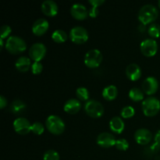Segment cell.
Instances as JSON below:
<instances>
[{
	"instance_id": "6da1fadb",
	"label": "cell",
	"mask_w": 160,
	"mask_h": 160,
	"mask_svg": "<svg viewBox=\"0 0 160 160\" xmlns=\"http://www.w3.org/2000/svg\"><path fill=\"white\" fill-rule=\"evenodd\" d=\"M158 16H159V11L157 8L154 5L146 4L140 9L138 18L142 24L146 25L155 21L157 19Z\"/></svg>"
},
{
	"instance_id": "7a4b0ae2",
	"label": "cell",
	"mask_w": 160,
	"mask_h": 160,
	"mask_svg": "<svg viewBox=\"0 0 160 160\" xmlns=\"http://www.w3.org/2000/svg\"><path fill=\"white\" fill-rule=\"evenodd\" d=\"M6 48L9 52L16 55L24 52L27 48V45L22 38L18 36H10L6 41Z\"/></svg>"
},
{
	"instance_id": "3957f363",
	"label": "cell",
	"mask_w": 160,
	"mask_h": 160,
	"mask_svg": "<svg viewBox=\"0 0 160 160\" xmlns=\"http://www.w3.org/2000/svg\"><path fill=\"white\" fill-rule=\"evenodd\" d=\"M45 125L48 131L56 135H59L65 131V123L60 117L56 115L49 116L46 119Z\"/></svg>"
},
{
	"instance_id": "277c9868",
	"label": "cell",
	"mask_w": 160,
	"mask_h": 160,
	"mask_svg": "<svg viewBox=\"0 0 160 160\" xmlns=\"http://www.w3.org/2000/svg\"><path fill=\"white\" fill-rule=\"evenodd\" d=\"M160 110V101L155 97H148L142 102V111L146 117H154Z\"/></svg>"
},
{
	"instance_id": "5b68a950",
	"label": "cell",
	"mask_w": 160,
	"mask_h": 160,
	"mask_svg": "<svg viewBox=\"0 0 160 160\" xmlns=\"http://www.w3.org/2000/svg\"><path fill=\"white\" fill-rule=\"evenodd\" d=\"M102 61V54L98 49L89 50L84 56V64L89 68H96Z\"/></svg>"
},
{
	"instance_id": "8992f818",
	"label": "cell",
	"mask_w": 160,
	"mask_h": 160,
	"mask_svg": "<svg viewBox=\"0 0 160 160\" xmlns=\"http://www.w3.org/2000/svg\"><path fill=\"white\" fill-rule=\"evenodd\" d=\"M84 110L89 117L92 118H99L104 113V108L99 102L96 100H88L85 103Z\"/></svg>"
},
{
	"instance_id": "52a82bcc",
	"label": "cell",
	"mask_w": 160,
	"mask_h": 160,
	"mask_svg": "<svg viewBox=\"0 0 160 160\" xmlns=\"http://www.w3.org/2000/svg\"><path fill=\"white\" fill-rule=\"evenodd\" d=\"M70 38L75 44L81 45L85 43L88 41V33L87 30L83 27H74L70 31Z\"/></svg>"
},
{
	"instance_id": "ba28073f",
	"label": "cell",
	"mask_w": 160,
	"mask_h": 160,
	"mask_svg": "<svg viewBox=\"0 0 160 160\" xmlns=\"http://www.w3.org/2000/svg\"><path fill=\"white\" fill-rule=\"evenodd\" d=\"M140 48L144 56L147 57H152L158 51V44L154 39L148 38L141 43Z\"/></svg>"
},
{
	"instance_id": "9c48e42d",
	"label": "cell",
	"mask_w": 160,
	"mask_h": 160,
	"mask_svg": "<svg viewBox=\"0 0 160 160\" xmlns=\"http://www.w3.org/2000/svg\"><path fill=\"white\" fill-rule=\"evenodd\" d=\"M46 54V47L43 43L33 44L29 49V56L34 62H40Z\"/></svg>"
},
{
	"instance_id": "30bf717a",
	"label": "cell",
	"mask_w": 160,
	"mask_h": 160,
	"mask_svg": "<svg viewBox=\"0 0 160 160\" xmlns=\"http://www.w3.org/2000/svg\"><path fill=\"white\" fill-rule=\"evenodd\" d=\"M14 128V131L19 134L21 135H24V134H28L31 131V123L29 120H27L26 118L23 117H19V118L16 119L12 124Z\"/></svg>"
},
{
	"instance_id": "8fae6325",
	"label": "cell",
	"mask_w": 160,
	"mask_h": 160,
	"mask_svg": "<svg viewBox=\"0 0 160 160\" xmlns=\"http://www.w3.org/2000/svg\"><path fill=\"white\" fill-rule=\"evenodd\" d=\"M159 88V82L154 77H148L145 78L142 83V89L144 92L148 95H154Z\"/></svg>"
},
{
	"instance_id": "7c38bea8",
	"label": "cell",
	"mask_w": 160,
	"mask_h": 160,
	"mask_svg": "<svg viewBox=\"0 0 160 160\" xmlns=\"http://www.w3.org/2000/svg\"><path fill=\"white\" fill-rule=\"evenodd\" d=\"M152 138L151 131L145 128H141L136 131L134 134V139L136 142L141 145H145L149 143Z\"/></svg>"
},
{
	"instance_id": "4fadbf2b",
	"label": "cell",
	"mask_w": 160,
	"mask_h": 160,
	"mask_svg": "<svg viewBox=\"0 0 160 160\" xmlns=\"http://www.w3.org/2000/svg\"><path fill=\"white\" fill-rule=\"evenodd\" d=\"M97 144L102 148H110L116 145L117 139L114 135L108 132H104L100 134L97 137Z\"/></svg>"
},
{
	"instance_id": "5bb4252c",
	"label": "cell",
	"mask_w": 160,
	"mask_h": 160,
	"mask_svg": "<svg viewBox=\"0 0 160 160\" xmlns=\"http://www.w3.org/2000/svg\"><path fill=\"white\" fill-rule=\"evenodd\" d=\"M70 13L72 17L78 20H84L88 17L87 8L81 3H76L71 6Z\"/></svg>"
},
{
	"instance_id": "9a60e30c",
	"label": "cell",
	"mask_w": 160,
	"mask_h": 160,
	"mask_svg": "<svg viewBox=\"0 0 160 160\" xmlns=\"http://www.w3.org/2000/svg\"><path fill=\"white\" fill-rule=\"evenodd\" d=\"M48 27H49L48 22L45 19H38V20L33 23L32 32L34 33L35 35L42 36L48 31Z\"/></svg>"
},
{
	"instance_id": "2e32d148",
	"label": "cell",
	"mask_w": 160,
	"mask_h": 160,
	"mask_svg": "<svg viewBox=\"0 0 160 160\" xmlns=\"http://www.w3.org/2000/svg\"><path fill=\"white\" fill-rule=\"evenodd\" d=\"M42 11L48 17H54L58 12V6L52 0H45L42 4Z\"/></svg>"
},
{
	"instance_id": "e0dca14e",
	"label": "cell",
	"mask_w": 160,
	"mask_h": 160,
	"mask_svg": "<svg viewBox=\"0 0 160 160\" xmlns=\"http://www.w3.org/2000/svg\"><path fill=\"white\" fill-rule=\"evenodd\" d=\"M142 70L141 67L136 63H131L128 66L126 69V75L128 79L132 81H138L142 77Z\"/></svg>"
},
{
	"instance_id": "ac0fdd59",
	"label": "cell",
	"mask_w": 160,
	"mask_h": 160,
	"mask_svg": "<svg viewBox=\"0 0 160 160\" xmlns=\"http://www.w3.org/2000/svg\"><path fill=\"white\" fill-rule=\"evenodd\" d=\"M81 108V103L80 100L75 98H70L67 100L64 104L63 109L66 112L69 114H75L79 112Z\"/></svg>"
},
{
	"instance_id": "d6986e66",
	"label": "cell",
	"mask_w": 160,
	"mask_h": 160,
	"mask_svg": "<svg viewBox=\"0 0 160 160\" xmlns=\"http://www.w3.org/2000/svg\"><path fill=\"white\" fill-rule=\"evenodd\" d=\"M109 128L110 130L117 134H121L125 128V124L123 120L120 117H115L111 119L109 121Z\"/></svg>"
},
{
	"instance_id": "ffe728a7",
	"label": "cell",
	"mask_w": 160,
	"mask_h": 160,
	"mask_svg": "<svg viewBox=\"0 0 160 160\" xmlns=\"http://www.w3.org/2000/svg\"><path fill=\"white\" fill-rule=\"evenodd\" d=\"M31 65H32L31 63V59L27 56H20L17 59L15 63L17 70L20 72H27L29 70Z\"/></svg>"
},
{
	"instance_id": "44dd1931",
	"label": "cell",
	"mask_w": 160,
	"mask_h": 160,
	"mask_svg": "<svg viewBox=\"0 0 160 160\" xmlns=\"http://www.w3.org/2000/svg\"><path fill=\"white\" fill-rule=\"evenodd\" d=\"M118 95V89L115 85H109L102 91L103 98L108 101H112L117 98Z\"/></svg>"
},
{
	"instance_id": "7402d4cb",
	"label": "cell",
	"mask_w": 160,
	"mask_h": 160,
	"mask_svg": "<svg viewBox=\"0 0 160 160\" xmlns=\"http://www.w3.org/2000/svg\"><path fill=\"white\" fill-rule=\"evenodd\" d=\"M52 38L56 43H63L68 38V35L63 30L58 29L53 31L52 34Z\"/></svg>"
},
{
	"instance_id": "603a6c76",
	"label": "cell",
	"mask_w": 160,
	"mask_h": 160,
	"mask_svg": "<svg viewBox=\"0 0 160 160\" xmlns=\"http://www.w3.org/2000/svg\"><path fill=\"white\" fill-rule=\"evenodd\" d=\"M88 2L92 5V7L89 10V16L91 17H96L98 15V6H101L102 4L105 2L104 0H89Z\"/></svg>"
},
{
	"instance_id": "cb8c5ba5",
	"label": "cell",
	"mask_w": 160,
	"mask_h": 160,
	"mask_svg": "<svg viewBox=\"0 0 160 160\" xmlns=\"http://www.w3.org/2000/svg\"><path fill=\"white\" fill-rule=\"evenodd\" d=\"M25 109H26V104H25L24 102L20 99H17L12 102L10 106L11 111L15 114L21 113Z\"/></svg>"
},
{
	"instance_id": "d4e9b609",
	"label": "cell",
	"mask_w": 160,
	"mask_h": 160,
	"mask_svg": "<svg viewBox=\"0 0 160 160\" xmlns=\"http://www.w3.org/2000/svg\"><path fill=\"white\" fill-rule=\"evenodd\" d=\"M129 98L134 102H140L144 99V93L141 89L133 88L129 92Z\"/></svg>"
},
{
	"instance_id": "484cf974",
	"label": "cell",
	"mask_w": 160,
	"mask_h": 160,
	"mask_svg": "<svg viewBox=\"0 0 160 160\" xmlns=\"http://www.w3.org/2000/svg\"><path fill=\"white\" fill-rule=\"evenodd\" d=\"M76 95L81 101H87L89 98V92L86 88L80 87L76 90Z\"/></svg>"
},
{
	"instance_id": "4316f807",
	"label": "cell",
	"mask_w": 160,
	"mask_h": 160,
	"mask_svg": "<svg viewBox=\"0 0 160 160\" xmlns=\"http://www.w3.org/2000/svg\"><path fill=\"white\" fill-rule=\"evenodd\" d=\"M148 33L153 38L160 37V25L158 23H152L148 28Z\"/></svg>"
},
{
	"instance_id": "83f0119b",
	"label": "cell",
	"mask_w": 160,
	"mask_h": 160,
	"mask_svg": "<svg viewBox=\"0 0 160 160\" xmlns=\"http://www.w3.org/2000/svg\"><path fill=\"white\" fill-rule=\"evenodd\" d=\"M134 113H135V110H134V109L132 106H130L123 107V109H122L121 112H120L121 117L124 119L131 118V117H132L134 115Z\"/></svg>"
},
{
	"instance_id": "f1b7e54d",
	"label": "cell",
	"mask_w": 160,
	"mask_h": 160,
	"mask_svg": "<svg viewBox=\"0 0 160 160\" xmlns=\"http://www.w3.org/2000/svg\"><path fill=\"white\" fill-rule=\"evenodd\" d=\"M44 160H59V155L53 149L47 150L43 156Z\"/></svg>"
},
{
	"instance_id": "f546056e",
	"label": "cell",
	"mask_w": 160,
	"mask_h": 160,
	"mask_svg": "<svg viewBox=\"0 0 160 160\" xmlns=\"http://www.w3.org/2000/svg\"><path fill=\"white\" fill-rule=\"evenodd\" d=\"M115 146L117 149L120 150V151H127L129 148V143L126 139L120 138L117 140Z\"/></svg>"
},
{
	"instance_id": "4dcf8cb0",
	"label": "cell",
	"mask_w": 160,
	"mask_h": 160,
	"mask_svg": "<svg viewBox=\"0 0 160 160\" xmlns=\"http://www.w3.org/2000/svg\"><path fill=\"white\" fill-rule=\"evenodd\" d=\"M31 131L34 134H38V135H41L45 131L44 125L42 123H40V122H35L31 126Z\"/></svg>"
},
{
	"instance_id": "1f68e13d",
	"label": "cell",
	"mask_w": 160,
	"mask_h": 160,
	"mask_svg": "<svg viewBox=\"0 0 160 160\" xmlns=\"http://www.w3.org/2000/svg\"><path fill=\"white\" fill-rule=\"evenodd\" d=\"M43 70V65L41 62H34L31 65V71L34 74H39Z\"/></svg>"
},
{
	"instance_id": "d6a6232c",
	"label": "cell",
	"mask_w": 160,
	"mask_h": 160,
	"mask_svg": "<svg viewBox=\"0 0 160 160\" xmlns=\"http://www.w3.org/2000/svg\"><path fill=\"white\" fill-rule=\"evenodd\" d=\"M12 29L9 25H3L1 28V39H5L10 34Z\"/></svg>"
},
{
	"instance_id": "836d02e7",
	"label": "cell",
	"mask_w": 160,
	"mask_h": 160,
	"mask_svg": "<svg viewBox=\"0 0 160 160\" xmlns=\"http://www.w3.org/2000/svg\"><path fill=\"white\" fill-rule=\"evenodd\" d=\"M7 105V100L3 95L0 96V109H3Z\"/></svg>"
},
{
	"instance_id": "e575fe53",
	"label": "cell",
	"mask_w": 160,
	"mask_h": 160,
	"mask_svg": "<svg viewBox=\"0 0 160 160\" xmlns=\"http://www.w3.org/2000/svg\"><path fill=\"white\" fill-rule=\"evenodd\" d=\"M154 140H155V142L157 144H159L160 145V130L157 131V133L156 134V135H155V138H154Z\"/></svg>"
},
{
	"instance_id": "d590c367",
	"label": "cell",
	"mask_w": 160,
	"mask_h": 160,
	"mask_svg": "<svg viewBox=\"0 0 160 160\" xmlns=\"http://www.w3.org/2000/svg\"><path fill=\"white\" fill-rule=\"evenodd\" d=\"M138 29L140 30L141 32H143V31H145V25H144V24H141L140 26L138 27Z\"/></svg>"
},
{
	"instance_id": "8d00e7d4",
	"label": "cell",
	"mask_w": 160,
	"mask_h": 160,
	"mask_svg": "<svg viewBox=\"0 0 160 160\" xmlns=\"http://www.w3.org/2000/svg\"><path fill=\"white\" fill-rule=\"evenodd\" d=\"M2 47H3V40L0 38V48H1V50L2 49Z\"/></svg>"
},
{
	"instance_id": "74e56055",
	"label": "cell",
	"mask_w": 160,
	"mask_h": 160,
	"mask_svg": "<svg viewBox=\"0 0 160 160\" xmlns=\"http://www.w3.org/2000/svg\"><path fill=\"white\" fill-rule=\"evenodd\" d=\"M158 5H159V7L160 8V1H159V2H158Z\"/></svg>"
}]
</instances>
